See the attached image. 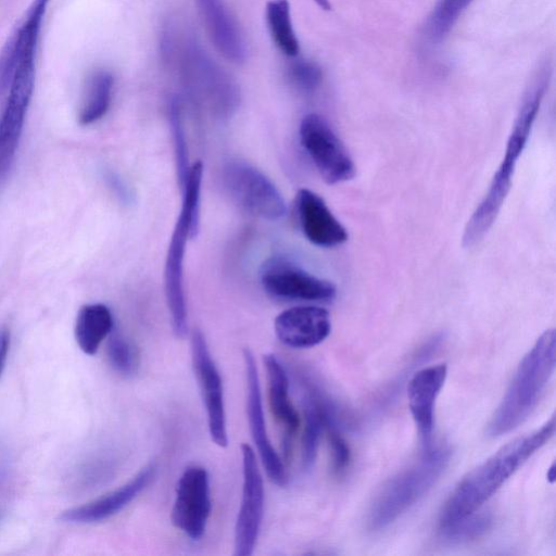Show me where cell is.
Instances as JSON below:
<instances>
[{
	"mask_svg": "<svg viewBox=\"0 0 556 556\" xmlns=\"http://www.w3.org/2000/svg\"><path fill=\"white\" fill-rule=\"evenodd\" d=\"M555 433L552 417L540 429L519 437L468 472L454 488L440 513L439 528L479 510L496 491Z\"/></svg>",
	"mask_w": 556,
	"mask_h": 556,
	"instance_id": "6da1fadb",
	"label": "cell"
},
{
	"mask_svg": "<svg viewBox=\"0 0 556 556\" xmlns=\"http://www.w3.org/2000/svg\"><path fill=\"white\" fill-rule=\"evenodd\" d=\"M161 49L164 60L176 68L187 92L195 101L222 117L236 110L239 102L237 84L193 36L166 28Z\"/></svg>",
	"mask_w": 556,
	"mask_h": 556,
	"instance_id": "7a4b0ae2",
	"label": "cell"
},
{
	"mask_svg": "<svg viewBox=\"0 0 556 556\" xmlns=\"http://www.w3.org/2000/svg\"><path fill=\"white\" fill-rule=\"evenodd\" d=\"M556 336L546 330L520 362L488 433L500 437L517 428L536 406L555 369Z\"/></svg>",
	"mask_w": 556,
	"mask_h": 556,
	"instance_id": "3957f363",
	"label": "cell"
},
{
	"mask_svg": "<svg viewBox=\"0 0 556 556\" xmlns=\"http://www.w3.org/2000/svg\"><path fill=\"white\" fill-rule=\"evenodd\" d=\"M202 175V163L199 161L192 164L181 187V210L170 237L165 260V298L173 331L177 338H185L188 332L184 258L188 238H194L199 231Z\"/></svg>",
	"mask_w": 556,
	"mask_h": 556,
	"instance_id": "277c9868",
	"label": "cell"
},
{
	"mask_svg": "<svg viewBox=\"0 0 556 556\" xmlns=\"http://www.w3.org/2000/svg\"><path fill=\"white\" fill-rule=\"evenodd\" d=\"M446 446H432L414 465L384 483L376 495L368 516L371 530L390 526L435 484L450 462Z\"/></svg>",
	"mask_w": 556,
	"mask_h": 556,
	"instance_id": "5b68a950",
	"label": "cell"
},
{
	"mask_svg": "<svg viewBox=\"0 0 556 556\" xmlns=\"http://www.w3.org/2000/svg\"><path fill=\"white\" fill-rule=\"evenodd\" d=\"M40 29L31 24L21 28V53L0 115V186L11 172L22 137L35 84V55Z\"/></svg>",
	"mask_w": 556,
	"mask_h": 556,
	"instance_id": "8992f818",
	"label": "cell"
},
{
	"mask_svg": "<svg viewBox=\"0 0 556 556\" xmlns=\"http://www.w3.org/2000/svg\"><path fill=\"white\" fill-rule=\"evenodd\" d=\"M223 181L231 199L250 214L277 220L287 213L286 202L274 182L243 161H231L223 169Z\"/></svg>",
	"mask_w": 556,
	"mask_h": 556,
	"instance_id": "52a82bcc",
	"label": "cell"
},
{
	"mask_svg": "<svg viewBox=\"0 0 556 556\" xmlns=\"http://www.w3.org/2000/svg\"><path fill=\"white\" fill-rule=\"evenodd\" d=\"M301 143L323 179L330 185L355 176V164L341 139L318 114L305 115L299 128Z\"/></svg>",
	"mask_w": 556,
	"mask_h": 556,
	"instance_id": "ba28073f",
	"label": "cell"
},
{
	"mask_svg": "<svg viewBox=\"0 0 556 556\" xmlns=\"http://www.w3.org/2000/svg\"><path fill=\"white\" fill-rule=\"evenodd\" d=\"M260 280L273 298L289 301L328 302L336 298L334 285L306 271L285 256L267 260Z\"/></svg>",
	"mask_w": 556,
	"mask_h": 556,
	"instance_id": "9c48e42d",
	"label": "cell"
},
{
	"mask_svg": "<svg viewBox=\"0 0 556 556\" xmlns=\"http://www.w3.org/2000/svg\"><path fill=\"white\" fill-rule=\"evenodd\" d=\"M191 361L206 410L212 441L219 447L228 445L223 380L200 329L191 334Z\"/></svg>",
	"mask_w": 556,
	"mask_h": 556,
	"instance_id": "30bf717a",
	"label": "cell"
},
{
	"mask_svg": "<svg viewBox=\"0 0 556 556\" xmlns=\"http://www.w3.org/2000/svg\"><path fill=\"white\" fill-rule=\"evenodd\" d=\"M242 452V498L235 527L236 556H251L261 530L264 515L265 491L255 451L247 443Z\"/></svg>",
	"mask_w": 556,
	"mask_h": 556,
	"instance_id": "8fae6325",
	"label": "cell"
},
{
	"mask_svg": "<svg viewBox=\"0 0 556 556\" xmlns=\"http://www.w3.org/2000/svg\"><path fill=\"white\" fill-rule=\"evenodd\" d=\"M212 511L210 479L205 468L190 466L179 477L172 509L173 525L193 541L205 533Z\"/></svg>",
	"mask_w": 556,
	"mask_h": 556,
	"instance_id": "7c38bea8",
	"label": "cell"
},
{
	"mask_svg": "<svg viewBox=\"0 0 556 556\" xmlns=\"http://www.w3.org/2000/svg\"><path fill=\"white\" fill-rule=\"evenodd\" d=\"M247 378V416L252 440L268 478L277 485L287 484V472L282 459L268 438L256 362L250 349L243 350Z\"/></svg>",
	"mask_w": 556,
	"mask_h": 556,
	"instance_id": "4fadbf2b",
	"label": "cell"
},
{
	"mask_svg": "<svg viewBox=\"0 0 556 556\" xmlns=\"http://www.w3.org/2000/svg\"><path fill=\"white\" fill-rule=\"evenodd\" d=\"M446 375L445 364L428 366L416 371L407 386L408 407L424 452L433 446L434 405Z\"/></svg>",
	"mask_w": 556,
	"mask_h": 556,
	"instance_id": "5bb4252c",
	"label": "cell"
},
{
	"mask_svg": "<svg viewBox=\"0 0 556 556\" xmlns=\"http://www.w3.org/2000/svg\"><path fill=\"white\" fill-rule=\"evenodd\" d=\"M155 471V465L149 464L119 488L83 505L63 510L59 515V520L72 525H88L109 519L125 508L149 485Z\"/></svg>",
	"mask_w": 556,
	"mask_h": 556,
	"instance_id": "9a60e30c",
	"label": "cell"
},
{
	"mask_svg": "<svg viewBox=\"0 0 556 556\" xmlns=\"http://www.w3.org/2000/svg\"><path fill=\"white\" fill-rule=\"evenodd\" d=\"M277 338L293 349H307L321 343L331 331L327 309L314 306H294L281 312L274 321Z\"/></svg>",
	"mask_w": 556,
	"mask_h": 556,
	"instance_id": "2e32d148",
	"label": "cell"
},
{
	"mask_svg": "<svg viewBox=\"0 0 556 556\" xmlns=\"http://www.w3.org/2000/svg\"><path fill=\"white\" fill-rule=\"evenodd\" d=\"M295 207L301 229L313 244L333 248L349 239L346 229L334 217L324 199L314 191L300 189L295 197Z\"/></svg>",
	"mask_w": 556,
	"mask_h": 556,
	"instance_id": "e0dca14e",
	"label": "cell"
},
{
	"mask_svg": "<svg viewBox=\"0 0 556 556\" xmlns=\"http://www.w3.org/2000/svg\"><path fill=\"white\" fill-rule=\"evenodd\" d=\"M267 376V396L271 415L283 428V454L288 458L291 444L300 426V416L289 396V378L274 354L263 357Z\"/></svg>",
	"mask_w": 556,
	"mask_h": 556,
	"instance_id": "ac0fdd59",
	"label": "cell"
},
{
	"mask_svg": "<svg viewBox=\"0 0 556 556\" xmlns=\"http://www.w3.org/2000/svg\"><path fill=\"white\" fill-rule=\"evenodd\" d=\"M207 33L225 59L242 63L245 46L238 26L223 0H195Z\"/></svg>",
	"mask_w": 556,
	"mask_h": 556,
	"instance_id": "d6986e66",
	"label": "cell"
},
{
	"mask_svg": "<svg viewBox=\"0 0 556 556\" xmlns=\"http://www.w3.org/2000/svg\"><path fill=\"white\" fill-rule=\"evenodd\" d=\"M114 329L111 309L102 303L81 306L77 313L74 336L78 348L87 355L97 354L102 342Z\"/></svg>",
	"mask_w": 556,
	"mask_h": 556,
	"instance_id": "ffe728a7",
	"label": "cell"
},
{
	"mask_svg": "<svg viewBox=\"0 0 556 556\" xmlns=\"http://www.w3.org/2000/svg\"><path fill=\"white\" fill-rule=\"evenodd\" d=\"M114 89V76L106 70L94 71L87 79L78 111L80 125L100 121L109 111Z\"/></svg>",
	"mask_w": 556,
	"mask_h": 556,
	"instance_id": "44dd1931",
	"label": "cell"
},
{
	"mask_svg": "<svg viewBox=\"0 0 556 556\" xmlns=\"http://www.w3.org/2000/svg\"><path fill=\"white\" fill-rule=\"evenodd\" d=\"M324 395L316 388H308L304 401V428L302 435V464L311 469L317 456L319 439L324 431Z\"/></svg>",
	"mask_w": 556,
	"mask_h": 556,
	"instance_id": "7402d4cb",
	"label": "cell"
},
{
	"mask_svg": "<svg viewBox=\"0 0 556 556\" xmlns=\"http://www.w3.org/2000/svg\"><path fill=\"white\" fill-rule=\"evenodd\" d=\"M266 23L276 47L287 56H296L299 40L293 29L288 0H270L266 4Z\"/></svg>",
	"mask_w": 556,
	"mask_h": 556,
	"instance_id": "603a6c76",
	"label": "cell"
},
{
	"mask_svg": "<svg viewBox=\"0 0 556 556\" xmlns=\"http://www.w3.org/2000/svg\"><path fill=\"white\" fill-rule=\"evenodd\" d=\"M471 2L472 0H439L427 23V39L433 45L444 39Z\"/></svg>",
	"mask_w": 556,
	"mask_h": 556,
	"instance_id": "cb8c5ba5",
	"label": "cell"
},
{
	"mask_svg": "<svg viewBox=\"0 0 556 556\" xmlns=\"http://www.w3.org/2000/svg\"><path fill=\"white\" fill-rule=\"evenodd\" d=\"M106 356L111 367L124 377H132L139 368V354L131 341L117 329L108 337Z\"/></svg>",
	"mask_w": 556,
	"mask_h": 556,
	"instance_id": "d4e9b609",
	"label": "cell"
},
{
	"mask_svg": "<svg viewBox=\"0 0 556 556\" xmlns=\"http://www.w3.org/2000/svg\"><path fill=\"white\" fill-rule=\"evenodd\" d=\"M168 121L175 152L177 179L181 188L184 182L186 181L190 166L188 147L182 122L181 102L179 98H173L169 102Z\"/></svg>",
	"mask_w": 556,
	"mask_h": 556,
	"instance_id": "484cf974",
	"label": "cell"
},
{
	"mask_svg": "<svg viewBox=\"0 0 556 556\" xmlns=\"http://www.w3.org/2000/svg\"><path fill=\"white\" fill-rule=\"evenodd\" d=\"M491 517L486 513H476L443 528L441 535L452 542L475 540L483 535L491 527Z\"/></svg>",
	"mask_w": 556,
	"mask_h": 556,
	"instance_id": "4316f807",
	"label": "cell"
},
{
	"mask_svg": "<svg viewBox=\"0 0 556 556\" xmlns=\"http://www.w3.org/2000/svg\"><path fill=\"white\" fill-rule=\"evenodd\" d=\"M324 430L328 437L333 471L340 475L349 467L351 451L348 442L340 433L334 414L324 416Z\"/></svg>",
	"mask_w": 556,
	"mask_h": 556,
	"instance_id": "83f0119b",
	"label": "cell"
},
{
	"mask_svg": "<svg viewBox=\"0 0 556 556\" xmlns=\"http://www.w3.org/2000/svg\"><path fill=\"white\" fill-rule=\"evenodd\" d=\"M288 76L293 86L304 92L315 91L323 80L320 67L308 60L293 62L288 70Z\"/></svg>",
	"mask_w": 556,
	"mask_h": 556,
	"instance_id": "f1b7e54d",
	"label": "cell"
},
{
	"mask_svg": "<svg viewBox=\"0 0 556 556\" xmlns=\"http://www.w3.org/2000/svg\"><path fill=\"white\" fill-rule=\"evenodd\" d=\"M21 53V37L17 29L0 52V96L9 90Z\"/></svg>",
	"mask_w": 556,
	"mask_h": 556,
	"instance_id": "f546056e",
	"label": "cell"
},
{
	"mask_svg": "<svg viewBox=\"0 0 556 556\" xmlns=\"http://www.w3.org/2000/svg\"><path fill=\"white\" fill-rule=\"evenodd\" d=\"M103 178L109 188L121 201H124L126 203L129 201L131 195L129 194L127 186L124 184V181L121 179L118 175L111 170H106L103 175Z\"/></svg>",
	"mask_w": 556,
	"mask_h": 556,
	"instance_id": "4dcf8cb0",
	"label": "cell"
},
{
	"mask_svg": "<svg viewBox=\"0 0 556 556\" xmlns=\"http://www.w3.org/2000/svg\"><path fill=\"white\" fill-rule=\"evenodd\" d=\"M10 343H11V334L10 330L4 327L0 326V376L4 369L9 351H10Z\"/></svg>",
	"mask_w": 556,
	"mask_h": 556,
	"instance_id": "1f68e13d",
	"label": "cell"
},
{
	"mask_svg": "<svg viewBox=\"0 0 556 556\" xmlns=\"http://www.w3.org/2000/svg\"><path fill=\"white\" fill-rule=\"evenodd\" d=\"M316 2V4L321 8L323 10H330L331 9V4L329 3V0H314Z\"/></svg>",
	"mask_w": 556,
	"mask_h": 556,
	"instance_id": "d6a6232c",
	"label": "cell"
},
{
	"mask_svg": "<svg viewBox=\"0 0 556 556\" xmlns=\"http://www.w3.org/2000/svg\"><path fill=\"white\" fill-rule=\"evenodd\" d=\"M554 466L549 468V472L547 473V478L551 480V482L554 481Z\"/></svg>",
	"mask_w": 556,
	"mask_h": 556,
	"instance_id": "836d02e7",
	"label": "cell"
}]
</instances>
